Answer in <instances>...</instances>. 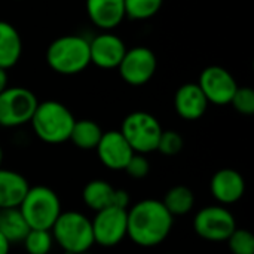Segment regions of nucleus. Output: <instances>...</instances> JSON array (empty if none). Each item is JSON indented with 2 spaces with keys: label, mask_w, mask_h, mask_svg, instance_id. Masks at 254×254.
Returning <instances> with one entry per match:
<instances>
[{
  "label": "nucleus",
  "mask_w": 254,
  "mask_h": 254,
  "mask_svg": "<svg viewBox=\"0 0 254 254\" xmlns=\"http://www.w3.org/2000/svg\"><path fill=\"white\" fill-rule=\"evenodd\" d=\"M86 13L91 22L103 30L110 31L121 25L127 18L124 0H86Z\"/></svg>",
  "instance_id": "2eb2a0df"
},
{
  "label": "nucleus",
  "mask_w": 254,
  "mask_h": 254,
  "mask_svg": "<svg viewBox=\"0 0 254 254\" xmlns=\"http://www.w3.org/2000/svg\"><path fill=\"white\" fill-rule=\"evenodd\" d=\"M198 86L205 95L208 104L211 103L216 106L231 104V100L238 88L231 71L220 65L205 67L199 74Z\"/></svg>",
  "instance_id": "9d476101"
},
{
  "label": "nucleus",
  "mask_w": 254,
  "mask_h": 254,
  "mask_svg": "<svg viewBox=\"0 0 254 254\" xmlns=\"http://www.w3.org/2000/svg\"><path fill=\"white\" fill-rule=\"evenodd\" d=\"M51 231L54 243L65 254L85 253L95 244L91 220L79 211L61 213Z\"/></svg>",
  "instance_id": "39448f33"
},
{
  "label": "nucleus",
  "mask_w": 254,
  "mask_h": 254,
  "mask_svg": "<svg viewBox=\"0 0 254 254\" xmlns=\"http://www.w3.org/2000/svg\"><path fill=\"white\" fill-rule=\"evenodd\" d=\"M119 131L122 132L134 153L146 155L158 149V143L164 129L153 115L138 110L129 113L122 121Z\"/></svg>",
  "instance_id": "423d86ee"
},
{
  "label": "nucleus",
  "mask_w": 254,
  "mask_h": 254,
  "mask_svg": "<svg viewBox=\"0 0 254 254\" xmlns=\"http://www.w3.org/2000/svg\"><path fill=\"white\" fill-rule=\"evenodd\" d=\"M125 171L129 177L132 179H144L149 171H150V164L147 161V158L141 153H134L131 156V159L128 161Z\"/></svg>",
  "instance_id": "cd10ccee"
},
{
  "label": "nucleus",
  "mask_w": 254,
  "mask_h": 254,
  "mask_svg": "<svg viewBox=\"0 0 254 254\" xmlns=\"http://www.w3.org/2000/svg\"><path fill=\"white\" fill-rule=\"evenodd\" d=\"M103 132L104 131L97 122L91 119H80L74 122L68 140L80 150H95Z\"/></svg>",
  "instance_id": "412c9836"
},
{
  "label": "nucleus",
  "mask_w": 254,
  "mask_h": 254,
  "mask_svg": "<svg viewBox=\"0 0 254 254\" xmlns=\"http://www.w3.org/2000/svg\"><path fill=\"white\" fill-rule=\"evenodd\" d=\"M213 198L222 205L238 202L246 193V180L243 174L234 168H222L214 173L210 182Z\"/></svg>",
  "instance_id": "4468645a"
},
{
  "label": "nucleus",
  "mask_w": 254,
  "mask_h": 254,
  "mask_svg": "<svg viewBox=\"0 0 254 254\" xmlns=\"http://www.w3.org/2000/svg\"><path fill=\"white\" fill-rule=\"evenodd\" d=\"M164 207L168 210V213L176 217V216H185L190 213L195 207V195L193 192L183 185L171 188L162 201Z\"/></svg>",
  "instance_id": "4be33fe9"
},
{
  "label": "nucleus",
  "mask_w": 254,
  "mask_h": 254,
  "mask_svg": "<svg viewBox=\"0 0 254 254\" xmlns=\"http://www.w3.org/2000/svg\"><path fill=\"white\" fill-rule=\"evenodd\" d=\"M22 39L19 31L7 21L0 19V68H12L21 58Z\"/></svg>",
  "instance_id": "a211bd4d"
},
{
  "label": "nucleus",
  "mask_w": 254,
  "mask_h": 254,
  "mask_svg": "<svg viewBox=\"0 0 254 254\" xmlns=\"http://www.w3.org/2000/svg\"><path fill=\"white\" fill-rule=\"evenodd\" d=\"M183 146H185V140L182 134L168 129V131H162L156 150H159L165 156H174L183 150Z\"/></svg>",
  "instance_id": "a878e982"
},
{
  "label": "nucleus",
  "mask_w": 254,
  "mask_h": 254,
  "mask_svg": "<svg viewBox=\"0 0 254 254\" xmlns=\"http://www.w3.org/2000/svg\"><path fill=\"white\" fill-rule=\"evenodd\" d=\"M18 210L30 229L51 231L61 211V201L55 190L48 186L30 188Z\"/></svg>",
  "instance_id": "20e7f679"
},
{
  "label": "nucleus",
  "mask_w": 254,
  "mask_h": 254,
  "mask_svg": "<svg viewBox=\"0 0 254 254\" xmlns=\"http://www.w3.org/2000/svg\"><path fill=\"white\" fill-rule=\"evenodd\" d=\"M80 254H91L89 252H85V253H80Z\"/></svg>",
  "instance_id": "473e14b6"
},
{
  "label": "nucleus",
  "mask_w": 254,
  "mask_h": 254,
  "mask_svg": "<svg viewBox=\"0 0 254 254\" xmlns=\"http://www.w3.org/2000/svg\"><path fill=\"white\" fill-rule=\"evenodd\" d=\"M193 229L198 237L210 243H223L237 229L234 214L222 205L201 208L193 219Z\"/></svg>",
  "instance_id": "6e6552de"
},
{
  "label": "nucleus",
  "mask_w": 254,
  "mask_h": 254,
  "mask_svg": "<svg viewBox=\"0 0 254 254\" xmlns=\"http://www.w3.org/2000/svg\"><path fill=\"white\" fill-rule=\"evenodd\" d=\"M174 225V217L162 201L143 199L127 210V237L140 247H156L162 244Z\"/></svg>",
  "instance_id": "f257e3e1"
},
{
  "label": "nucleus",
  "mask_w": 254,
  "mask_h": 254,
  "mask_svg": "<svg viewBox=\"0 0 254 254\" xmlns=\"http://www.w3.org/2000/svg\"><path fill=\"white\" fill-rule=\"evenodd\" d=\"M174 107L177 115L185 121H198L207 112L208 101L198 83L182 85L174 97Z\"/></svg>",
  "instance_id": "dca6fc26"
},
{
  "label": "nucleus",
  "mask_w": 254,
  "mask_h": 254,
  "mask_svg": "<svg viewBox=\"0 0 254 254\" xmlns=\"http://www.w3.org/2000/svg\"><path fill=\"white\" fill-rule=\"evenodd\" d=\"M94 243L101 247H115L127 237V210L107 207L95 213L91 220Z\"/></svg>",
  "instance_id": "9b49d317"
},
{
  "label": "nucleus",
  "mask_w": 254,
  "mask_h": 254,
  "mask_svg": "<svg viewBox=\"0 0 254 254\" xmlns=\"http://www.w3.org/2000/svg\"><path fill=\"white\" fill-rule=\"evenodd\" d=\"M3 156H4V153H3V149H1V146H0V168H1V162H3Z\"/></svg>",
  "instance_id": "2f4dec72"
},
{
  "label": "nucleus",
  "mask_w": 254,
  "mask_h": 254,
  "mask_svg": "<svg viewBox=\"0 0 254 254\" xmlns=\"http://www.w3.org/2000/svg\"><path fill=\"white\" fill-rule=\"evenodd\" d=\"M49 68L63 76H73L91 64L89 40L79 34H65L51 42L46 49Z\"/></svg>",
  "instance_id": "7ed1b4c3"
},
{
  "label": "nucleus",
  "mask_w": 254,
  "mask_h": 254,
  "mask_svg": "<svg viewBox=\"0 0 254 254\" xmlns=\"http://www.w3.org/2000/svg\"><path fill=\"white\" fill-rule=\"evenodd\" d=\"M30 228L18 208L0 210V234L9 244L22 243Z\"/></svg>",
  "instance_id": "aec40b11"
},
{
  "label": "nucleus",
  "mask_w": 254,
  "mask_h": 254,
  "mask_svg": "<svg viewBox=\"0 0 254 254\" xmlns=\"http://www.w3.org/2000/svg\"><path fill=\"white\" fill-rule=\"evenodd\" d=\"M95 150L101 164L113 171L125 170L128 161L134 155V150L131 149L121 131L103 132Z\"/></svg>",
  "instance_id": "ddd939ff"
},
{
  "label": "nucleus",
  "mask_w": 254,
  "mask_h": 254,
  "mask_svg": "<svg viewBox=\"0 0 254 254\" xmlns=\"http://www.w3.org/2000/svg\"><path fill=\"white\" fill-rule=\"evenodd\" d=\"M158 67V58L147 46L127 49L118 70L124 82L131 86H143L153 77Z\"/></svg>",
  "instance_id": "1a4fd4ad"
},
{
  "label": "nucleus",
  "mask_w": 254,
  "mask_h": 254,
  "mask_svg": "<svg viewBox=\"0 0 254 254\" xmlns=\"http://www.w3.org/2000/svg\"><path fill=\"white\" fill-rule=\"evenodd\" d=\"M37 104L39 100L30 89L7 86L0 94V127L16 128L28 124Z\"/></svg>",
  "instance_id": "0eeeda50"
},
{
  "label": "nucleus",
  "mask_w": 254,
  "mask_h": 254,
  "mask_svg": "<svg viewBox=\"0 0 254 254\" xmlns=\"http://www.w3.org/2000/svg\"><path fill=\"white\" fill-rule=\"evenodd\" d=\"M76 119L73 113L60 101L46 100L37 104L30 124L37 138L48 144L68 141Z\"/></svg>",
  "instance_id": "f03ea898"
},
{
  "label": "nucleus",
  "mask_w": 254,
  "mask_h": 254,
  "mask_svg": "<svg viewBox=\"0 0 254 254\" xmlns=\"http://www.w3.org/2000/svg\"><path fill=\"white\" fill-rule=\"evenodd\" d=\"M115 188L106 182V180H91L85 185L82 190V199L85 205H88L95 213L100 210H104L107 207L113 205V196H115Z\"/></svg>",
  "instance_id": "6ab92c4d"
},
{
  "label": "nucleus",
  "mask_w": 254,
  "mask_h": 254,
  "mask_svg": "<svg viewBox=\"0 0 254 254\" xmlns=\"http://www.w3.org/2000/svg\"><path fill=\"white\" fill-rule=\"evenodd\" d=\"M10 250V244L7 243V240L0 234V254H9Z\"/></svg>",
  "instance_id": "7c9ffc66"
},
{
  "label": "nucleus",
  "mask_w": 254,
  "mask_h": 254,
  "mask_svg": "<svg viewBox=\"0 0 254 254\" xmlns=\"http://www.w3.org/2000/svg\"><path fill=\"white\" fill-rule=\"evenodd\" d=\"M22 244L28 254H49L54 240H52L51 231L30 229Z\"/></svg>",
  "instance_id": "b1692460"
},
{
  "label": "nucleus",
  "mask_w": 254,
  "mask_h": 254,
  "mask_svg": "<svg viewBox=\"0 0 254 254\" xmlns=\"http://www.w3.org/2000/svg\"><path fill=\"white\" fill-rule=\"evenodd\" d=\"M28 189V180L22 174L0 168V210L18 208Z\"/></svg>",
  "instance_id": "f3484780"
},
{
  "label": "nucleus",
  "mask_w": 254,
  "mask_h": 254,
  "mask_svg": "<svg viewBox=\"0 0 254 254\" xmlns=\"http://www.w3.org/2000/svg\"><path fill=\"white\" fill-rule=\"evenodd\" d=\"M226 243L232 254H254V235L247 229L237 228Z\"/></svg>",
  "instance_id": "393cba45"
},
{
  "label": "nucleus",
  "mask_w": 254,
  "mask_h": 254,
  "mask_svg": "<svg viewBox=\"0 0 254 254\" xmlns=\"http://www.w3.org/2000/svg\"><path fill=\"white\" fill-rule=\"evenodd\" d=\"M125 1V15L129 19L144 21L155 16L161 7L164 0H124Z\"/></svg>",
  "instance_id": "5701e85b"
},
{
  "label": "nucleus",
  "mask_w": 254,
  "mask_h": 254,
  "mask_svg": "<svg viewBox=\"0 0 254 254\" xmlns=\"http://www.w3.org/2000/svg\"><path fill=\"white\" fill-rule=\"evenodd\" d=\"M127 49L125 42L119 36L104 31L89 42L91 64L104 70L118 68Z\"/></svg>",
  "instance_id": "f8f14e48"
},
{
  "label": "nucleus",
  "mask_w": 254,
  "mask_h": 254,
  "mask_svg": "<svg viewBox=\"0 0 254 254\" xmlns=\"http://www.w3.org/2000/svg\"><path fill=\"white\" fill-rule=\"evenodd\" d=\"M231 104L240 115L252 116L254 113V91L249 86H238Z\"/></svg>",
  "instance_id": "bb28decb"
},
{
  "label": "nucleus",
  "mask_w": 254,
  "mask_h": 254,
  "mask_svg": "<svg viewBox=\"0 0 254 254\" xmlns=\"http://www.w3.org/2000/svg\"><path fill=\"white\" fill-rule=\"evenodd\" d=\"M7 83H9V77H7V70L4 68H0V94L7 88Z\"/></svg>",
  "instance_id": "c756f323"
},
{
  "label": "nucleus",
  "mask_w": 254,
  "mask_h": 254,
  "mask_svg": "<svg viewBox=\"0 0 254 254\" xmlns=\"http://www.w3.org/2000/svg\"><path fill=\"white\" fill-rule=\"evenodd\" d=\"M129 195L127 190L124 189H116L115 190V196H113V205L112 207H118V208H124L128 210L129 207Z\"/></svg>",
  "instance_id": "c85d7f7f"
}]
</instances>
